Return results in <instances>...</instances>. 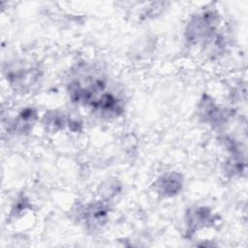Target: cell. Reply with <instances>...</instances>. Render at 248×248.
<instances>
[{
    "mask_svg": "<svg viewBox=\"0 0 248 248\" xmlns=\"http://www.w3.org/2000/svg\"><path fill=\"white\" fill-rule=\"evenodd\" d=\"M103 76L82 70L68 85V92L73 103L88 107L103 116H118L123 111L122 101L107 89Z\"/></svg>",
    "mask_w": 248,
    "mask_h": 248,
    "instance_id": "obj_1",
    "label": "cell"
},
{
    "mask_svg": "<svg viewBox=\"0 0 248 248\" xmlns=\"http://www.w3.org/2000/svg\"><path fill=\"white\" fill-rule=\"evenodd\" d=\"M218 25V15L213 11L196 15L186 27V39L194 45L214 43L217 46V41L220 42V36L217 34Z\"/></svg>",
    "mask_w": 248,
    "mask_h": 248,
    "instance_id": "obj_2",
    "label": "cell"
},
{
    "mask_svg": "<svg viewBox=\"0 0 248 248\" xmlns=\"http://www.w3.org/2000/svg\"><path fill=\"white\" fill-rule=\"evenodd\" d=\"M216 216L208 207L195 206L189 208L186 212L185 223L188 233H195L197 231L212 226L215 223Z\"/></svg>",
    "mask_w": 248,
    "mask_h": 248,
    "instance_id": "obj_3",
    "label": "cell"
},
{
    "mask_svg": "<svg viewBox=\"0 0 248 248\" xmlns=\"http://www.w3.org/2000/svg\"><path fill=\"white\" fill-rule=\"evenodd\" d=\"M81 214L86 227L96 230L107 223L108 219V207L104 202H95L86 205Z\"/></svg>",
    "mask_w": 248,
    "mask_h": 248,
    "instance_id": "obj_4",
    "label": "cell"
},
{
    "mask_svg": "<svg viewBox=\"0 0 248 248\" xmlns=\"http://www.w3.org/2000/svg\"><path fill=\"white\" fill-rule=\"evenodd\" d=\"M183 177L179 172L171 171L161 175L155 182V191L163 198L176 196L183 187Z\"/></svg>",
    "mask_w": 248,
    "mask_h": 248,
    "instance_id": "obj_5",
    "label": "cell"
},
{
    "mask_svg": "<svg viewBox=\"0 0 248 248\" xmlns=\"http://www.w3.org/2000/svg\"><path fill=\"white\" fill-rule=\"evenodd\" d=\"M39 78L38 69L27 66H13L7 70V79L18 87L32 85Z\"/></svg>",
    "mask_w": 248,
    "mask_h": 248,
    "instance_id": "obj_6",
    "label": "cell"
},
{
    "mask_svg": "<svg viewBox=\"0 0 248 248\" xmlns=\"http://www.w3.org/2000/svg\"><path fill=\"white\" fill-rule=\"evenodd\" d=\"M199 110L202 120L211 125H221L226 121L228 116L226 111L221 109V108H219V106L207 96H204L202 99Z\"/></svg>",
    "mask_w": 248,
    "mask_h": 248,
    "instance_id": "obj_7",
    "label": "cell"
},
{
    "mask_svg": "<svg viewBox=\"0 0 248 248\" xmlns=\"http://www.w3.org/2000/svg\"><path fill=\"white\" fill-rule=\"evenodd\" d=\"M37 120V111L35 108L28 107L22 108L10 123L11 130L19 135L26 134L32 130Z\"/></svg>",
    "mask_w": 248,
    "mask_h": 248,
    "instance_id": "obj_8",
    "label": "cell"
},
{
    "mask_svg": "<svg viewBox=\"0 0 248 248\" xmlns=\"http://www.w3.org/2000/svg\"><path fill=\"white\" fill-rule=\"evenodd\" d=\"M69 118L62 112L48 111L44 117V125L48 131L57 132L63 130L66 126L69 127Z\"/></svg>",
    "mask_w": 248,
    "mask_h": 248,
    "instance_id": "obj_9",
    "label": "cell"
}]
</instances>
